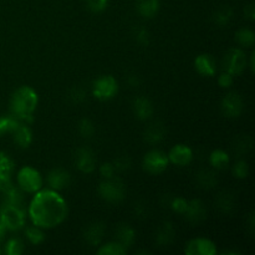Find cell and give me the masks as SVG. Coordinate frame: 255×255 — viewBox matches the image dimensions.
<instances>
[{
    "label": "cell",
    "mask_w": 255,
    "mask_h": 255,
    "mask_svg": "<svg viewBox=\"0 0 255 255\" xmlns=\"http://www.w3.org/2000/svg\"><path fill=\"white\" fill-rule=\"evenodd\" d=\"M32 224L42 229L60 226L67 217V203L54 189L37 191L29 206Z\"/></svg>",
    "instance_id": "cell-1"
},
{
    "label": "cell",
    "mask_w": 255,
    "mask_h": 255,
    "mask_svg": "<svg viewBox=\"0 0 255 255\" xmlns=\"http://www.w3.org/2000/svg\"><path fill=\"white\" fill-rule=\"evenodd\" d=\"M39 96L30 86H21L16 89L10 100V111L16 119L22 122H32V115L36 110Z\"/></svg>",
    "instance_id": "cell-2"
},
{
    "label": "cell",
    "mask_w": 255,
    "mask_h": 255,
    "mask_svg": "<svg viewBox=\"0 0 255 255\" xmlns=\"http://www.w3.org/2000/svg\"><path fill=\"white\" fill-rule=\"evenodd\" d=\"M0 222L6 228V231H20L25 226L24 209H22V207L4 203L0 208Z\"/></svg>",
    "instance_id": "cell-3"
},
{
    "label": "cell",
    "mask_w": 255,
    "mask_h": 255,
    "mask_svg": "<svg viewBox=\"0 0 255 255\" xmlns=\"http://www.w3.org/2000/svg\"><path fill=\"white\" fill-rule=\"evenodd\" d=\"M17 186L22 192L36 193L42 187V177L36 168L25 166L17 172Z\"/></svg>",
    "instance_id": "cell-4"
},
{
    "label": "cell",
    "mask_w": 255,
    "mask_h": 255,
    "mask_svg": "<svg viewBox=\"0 0 255 255\" xmlns=\"http://www.w3.org/2000/svg\"><path fill=\"white\" fill-rule=\"evenodd\" d=\"M119 91V82L111 75H102L92 84V94L100 101H109L114 99Z\"/></svg>",
    "instance_id": "cell-5"
},
{
    "label": "cell",
    "mask_w": 255,
    "mask_h": 255,
    "mask_svg": "<svg viewBox=\"0 0 255 255\" xmlns=\"http://www.w3.org/2000/svg\"><path fill=\"white\" fill-rule=\"evenodd\" d=\"M99 194L102 199H105L109 203H120L125 199L126 196V188L119 178H107L100 184Z\"/></svg>",
    "instance_id": "cell-6"
},
{
    "label": "cell",
    "mask_w": 255,
    "mask_h": 255,
    "mask_svg": "<svg viewBox=\"0 0 255 255\" xmlns=\"http://www.w3.org/2000/svg\"><path fill=\"white\" fill-rule=\"evenodd\" d=\"M169 161L164 152L158 149H152L143 157V168L151 174H159L166 171Z\"/></svg>",
    "instance_id": "cell-7"
},
{
    "label": "cell",
    "mask_w": 255,
    "mask_h": 255,
    "mask_svg": "<svg viewBox=\"0 0 255 255\" xmlns=\"http://www.w3.org/2000/svg\"><path fill=\"white\" fill-rule=\"evenodd\" d=\"M224 67L233 76L241 75L247 67L246 52L241 49H231L224 56Z\"/></svg>",
    "instance_id": "cell-8"
},
{
    "label": "cell",
    "mask_w": 255,
    "mask_h": 255,
    "mask_svg": "<svg viewBox=\"0 0 255 255\" xmlns=\"http://www.w3.org/2000/svg\"><path fill=\"white\" fill-rule=\"evenodd\" d=\"M222 112L224 116L229 117V119H234V117L241 116L244 109L243 99L237 92H229L223 97L221 104Z\"/></svg>",
    "instance_id": "cell-9"
},
{
    "label": "cell",
    "mask_w": 255,
    "mask_h": 255,
    "mask_svg": "<svg viewBox=\"0 0 255 255\" xmlns=\"http://www.w3.org/2000/svg\"><path fill=\"white\" fill-rule=\"evenodd\" d=\"M75 164L82 173H92L96 168V157L87 147L79 148L75 153Z\"/></svg>",
    "instance_id": "cell-10"
},
{
    "label": "cell",
    "mask_w": 255,
    "mask_h": 255,
    "mask_svg": "<svg viewBox=\"0 0 255 255\" xmlns=\"http://www.w3.org/2000/svg\"><path fill=\"white\" fill-rule=\"evenodd\" d=\"M216 253V244L207 238L192 239L186 247L187 255H214Z\"/></svg>",
    "instance_id": "cell-11"
},
{
    "label": "cell",
    "mask_w": 255,
    "mask_h": 255,
    "mask_svg": "<svg viewBox=\"0 0 255 255\" xmlns=\"http://www.w3.org/2000/svg\"><path fill=\"white\" fill-rule=\"evenodd\" d=\"M167 157H168V161L176 164V166L184 167L188 166L192 162V159H193V152L186 144H176L174 147H172L169 153L167 154Z\"/></svg>",
    "instance_id": "cell-12"
},
{
    "label": "cell",
    "mask_w": 255,
    "mask_h": 255,
    "mask_svg": "<svg viewBox=\"0 0 255 255\" xmlns=\"http://www.w3.org/2000/svg\"><path fill=\"white\" fill-rule=\"evenodd\" d=\"M47 184H49L50 189L54 191H62V189L67 188L71 182V177L70 173L64 168H54L49 172L47 174Z\"/></svg>",
    "instance_id": "cell-13"
},
{
    "label": "cell",
    "mask_w": 255,
    "mask_h": 255,
    "mask_svg": "<svg viewBox=\"0 0 255 255\" xmlns=\"http://www.w3.org/2000/svg\"><path fill=\"white\" fill-rule=\"evenodd\" d=\"M184 216L188 219V222L193 224H198L203 222L207 217V209L203 202L201 199H192L188 202Z\"/></svg>",
    "instance_id": "cell-14"
},
{
    "label": "cell",
    "mask_w": 255,
    "mask_h": 255,
    "mask_svg": "<svg viewBox=\"0 0 255 255\" xmlns=\"http://www.w3.org/2000/svg\"><path fill=\"white\" fill-rule=\"evenodd\" d=\"M106 227L102 222H94L89 224L84 232V238L90 246H99L105 236Z\"/></svg>",
    "instance_id": "cell-15"
},
{
    "label": "cell",
    "mask_w": 255,
    "mask_h": 255,
    "mask_svg": "<svg viewBox=\"0 0 255 255\" xmlns=\"http://www.w3.org/2000/svg\"><path fill=\"white\" fill-rule=\"evenodd\" d=\"M194 66H196L198 74L203 75V76H213L217 71L216 60L209 54L198 55L194 60Z\"/></svg>",
    "instance_id": "cell-16"
},
{
    "label": "cell",
    "mask_w": 255,
    "mask_h": 255,
    "mask_svg": "<svg viewBox=\"0 0 255 255\" xmlns=\"http://www.w3.org/2000/svg\"><path fill=\"white\" fill-rule=\"evenodd\" d=\"M12 138H14V142L21 148H27V147L31 144L32 142V132L31 129L29 128L27 124H24V122H20L16 126V128L11 132Z\"/></svg>",
    "instance_id": "cell-17"
},
{
    "label": "cell",
    "mask_w": 255,
    "mask_h": 255,
    "mask_svg": "<svg viewBox=\"0 0 255 255\" xmlns=\"http://www.w3.org/2000/svg\"><path fill=\"white\" fill-rule=\"evenodd\" d=\"M133 110L136 117L138 120H141V121L149 120L152 117V115H153V105L144 96H139L134 100Z\"/></svg>",
    "instance_id": "cell-18"
},
{
    "label": "cell",
    "mask_w": 255,
    "mask_h": 255,
    "mask_svg": "<svg viewBox=\"0 0 255 255\" xmlns=\"http://www.w3.org/2000/svg\"><path fill=\"white\" fill-rule=\"evenodd\" d=\"M161 0H137L136 7L141 16L146 19H152L158 14Z\"/></svg>",
    "instance_id": "cell-19"
},
{
    "label": "cell",
    "mask_w": 255,
    "mask_h": 255,
    "mask_svg": "<svg viewBox=\"0 0 255 255\" xmlns=\"http://www.w3.org/2000/svg\"><path fill=\"white\" fill-rule=\"evenodd\" d=\"M116 239L121 246H124L127 249L136 241V232L128 224H119L116 228Z\"/></svg>",
    "instance_id": "cell-20"
},
{
    "label": "cell",
    "mask_w": 255,
    "mask_h": 255,
    "mask_svg": "<svg viewBox=\"0 0 255 255\" xmlns=\"http://www.w3.org/2000/svg\"><path fill=\"white\" fill-rule=\"evenodd\" d=\"M166 136V128L161 122H153L144 131V141L149 144H157Z\"/></svg>",
    "instance_id": "cell-21"
},
{
    "label": "cell",
    "mask_w": 255,
    "mask_h": 255,
    "mask_svg": "<svg viewBox=\"0 0 255 255\" xmlns=\"http://www.w3.org/2000/svg\"><path fill=\"white\" fill-rule=\"evenodd\" d=\"M174 236H176V232H174L173 226H172L171 222H164L161 227L158 228L156 234V242L159 246L164 247L168 246L173 242Z\"/></svg>",
    "instance_id": "cell-22"
},
{
    "label": "cell",
    "mask_w": 255,
    "mask_h": 255,
    "mask_svg": "<svg viewBox=\"0 0 255 255\" xmlns=\"http://www.w3.org/2000/svg\"><path fill=\"white\" fill-rule=\"evenodd\" d=\"M216 206L222 213L231 214L236 208V201H234L233 194L229 192H222L218 194L216 201Z\"/></svg>",
    "instance_id": "cell-23"
},
{
    "label": "cell",
    "mask_w": 255,
    "mask_h": 255,
    "mask_svg": "<svg viewBox=\"0 0 255 255\" xmlns=\"http://www.w3.org/2000/svg\"><path fill=\"white\" fill-rule=\"evenodd\" d=\"M196 182L201 188L203 189H212L217 184L216 173L208 169H202L196 174Z\"/></svg>",
    "instance_id": "cell-24"
},
{
    "label": "cell",
    "mask_w": 255,
    "mask_h": 255,
    "mask_svg": "<svg viewBox=\"0 0 255 255\" xmlns=\"http://www.w3.org/2000/svg\"><path fill=\"white\" fill-rule=\"evenodd\" d=\"M209 163L216 169H224L229 164V156L223 149H214L209 156Z\"/></svg>",
    "instance_id": "cell-25"
},
{
    "label": "cell",
    "mask_w": 255,
    "mask_h": 255,
    "mask_svg": "<svg viewBox=\"0 0 255 255\" xmlns=\"http://www.w3.org/2000/svg\"><path fill=\"white\" fill-rule=\"evenodd\" d=\"M236 40L242 46L252 47L255 44V34L253 30L248 29V27H243V29H239L236 32Z\"/></svg>",
    "instance_id": "cell-26"
},
{
    "label": "cell",
    "mask_w": 255,
    "mask_h": 255,
    "mask_svg": "<svg viewBox=\"0 0 255 255\" xmlns=\"http://www.w3.org/2000/svg\"><path fill=\"white\" fill-rule=\"evenodd\" d=\"M5 196V203L12 204V206L22 207V202H24V196H22V191L20 188L11 186L7 191L4 192Z\"/></svg>",
    "instance_id": "cell-27"
},
{
    "label": "cell",
    "mask_w": 255,
    "mask_h": 255,
    "mask_svg": "<svg viewBox=\"0 0 255 255\" xmlns=\"http://www.w3.org/2000/svg\"><path fill=\"white\" fill-rule=\"evenodd\" d=\"M232 16H233V10L229 6H222L221 9H218L216 11L213 16L214 24H217L218 26L224 27L231 22Z\"/></svg>",
    "instance_id": "cell-28"
},
{
    "label": "cell",
    "mask_w": 255,
    "mask_h": 255,
    "mask_svg": "<svg viewBox=\"0 0 255 255\" xmlns=\"http://www.w3.org/2000/svg\"><path fill=\"white\" fill-rule=\"evenodd\" d=\"M20 122L21 121L19 119H16L14 115L0 116V136H2L5 133H11Z\"/></svg>",
    "instance_id": "cell-29"
},
{
    "label": "cell",
    "mask_w": 255,
    "mask_h": 255,
    "mask_svg": "<svg viewBox=\"0 0 255 255\" xmlns=\"http://www.w3.org/2000/svg\"><path fill=\"white\" fill-rule=\"evenodd\" d=\"M127 249L124 246L119 243V242H111L101 246V248L97 251L99 255H124L126 254Z\"/></svg>",
    "instance_id": "cell-30"
},
{
    "label": "cell",
    "mask_w": 255,
    "mask_h": 255,
    "mask_svg": "<svg viewBox=\"0 0 255 255\" xmlns=\"http://www.w3.org/2000/svg\"><path fill=\"white\" fill-rule=\"evenodd\" d=\"M14 171V162L4 152H0V178H10Z\"/></svg>",
    "instance_id": "cell-31"
},
{
    "label": "cell",
    "mask_w": 255,
    "mask_h": 255,
    "mask_svg": "<svg viewBox=\"0 0 255 255\" xmlns=\"http://www.w3.org/2000/svg\"><path fill=\"white\" fill-rule=\"evenodd\" d=\"M25 236H26L27 241L31 244H34V246H39L40 243L45 241V234L42 232V228L35 226V224L27 227L26 231H25Z\"/></svg>",
    "instance_id": "cell-32"
},
{
    "label": "cell",
    "mask_w": 255,
    "mask_h": 255,
    "mask_svg": "<svg viewBox=\"0 0 255 255\" xmlns=\"http://www.w3.org/2000/svg\"><path fill=\"white\" fill-rule=\"evenodd\" d=\"M253 146V139L249 136H241L236 139V143H234V151L239 154V156H243V154L248 153L252 149Z\"/></svg>",
    "instance_id": "cell-33"
},
{
    "label": "cell",
    "mask_w": 255,
    "mask_h": 255,
    "mask_svg": "<svg viewBox=\"0 0 255 255\" xmlns=\"http://www.w3.org/2000/svg\"><path fill=\"white\" fill-rule=\"evenodd\" d=\"M24 252V243L21 242V239L14 238L9 239L6 242V246H5V253L7 255H20Z\"/></svg>",
    "instance_id": "cell-34"
},
{
    "label": "cell",
    "mask_w": 255,
    "mask_h": 255,
    "mask_svg": "<svg viewBox=\"0 0 255 255\" xmlns=\"http://www.w3.org/2000/svg\"><path fill=\"white\" fill-rule=\"evenodd\" d=\"M77 128H79V133L81 134L84 138H91L95 133V125L90 119H82L81 121L79 122Z\"/></svg>",
    "instance_id": "cell-35"
},
{
    "label": "cell",
    "mask_w": 255,
    "mask_h": 255,
    "mask_svg": "<svg viewBox=\"0 0 255 255\" xmlns=\"http://www.w3.org/2000/svg\"><path fill=\"white\" fill-rule=\"evenodd\" d=\"M134 39L142 46H148L149 41H151V34L146 27L136 26L134 27Z\"/></svg>",
    "instance_id": "cell-36"
},
{
    "label": "cell",
    "mask_w": 255,
    "mask_h": 255,
    "mask_svg": "<svg viewBox=\"0 0 255 255\" xmlns=\"http://www.w3.org/2000/svg\"><path fill=\"white\" fill-rule=\"evenodd\" d=\"M232 171H233L234 177H237V178L239 179H243L248 177L249 166L246 161H238L237 163H234L233 169H232Z\"/></svg>",
    "instance_id": "cell-37"
},
{
    "label": "cell",
    "mask_w": 255,
    "mask_h": 255,
    "mask_svg": "<svg viewBox=\"0 0 255 255\" xmlns=\"http://www.w3.org/2000/svg\"><path fill=\"white\" fill-rule=\"evenodd\" d=\"M114 168L116 172H125L131 167V158L128 156H119L114 161Z\"/></svg>",
    "instance_id": "cell-38"
},
{
    "label": "cell",
    "mask_w": 255,
    "mask_h": 255,
    "mask_svg": "<svg viewBox=\"0 0 255 255\" xmlns=\"http://www.w3.org/2000/svg\"><path fill=\"white\" fill-rule=\"evenodd\" d=\"M86 4L90 11L99 14V12L106 10L107 5H109V0H87Z\"/></svg>",
    "instance_id": "cell-39"
},
{
    "label": "cell",
    "mask_w": 255,
    "mask_h": 255,
    "mask_svg": "<svg viewBox=\"0 0 255 255\" xmlns=\"http://www.w3.org/2000/svg\"><path fill=\"white\" fill-rule=\"evenodd\" d=\"M69 97L70 100H71L72 104L80 105L86 100V91H85L82 87H74V89L70 91Z\"/></svg>",
    "instance_id": "cell-40"
},
{
    "label": "cell",
    "mask_w": 255,
    "mask_h": 255,
    "mask_svg": "<svg viewBox=\"0 0 255 255\" xmlns=\"http://www.w3.org/2000/svg\"><path fill=\"white\" fill-rule=\"evenodd\" d=\"M187 207H188V201H186V199L182 198V197H176V198L172 199L171 208L173 209L174 212H177V213L184 214Z\"/></svg>",
    "instance_id": "cell-41"
},
{
    "label": "cell",
    "mask_w": 255,
    "mask_h": 255,
    "mask_svg": "<svg viewBox=\"0 0 255 255\" xmlns=\"http://www.w3.org/2000/svg\"><path fill=\"white\" fill-rule=\"evenodd\" d=\"M233 75L229 74V72H223V74L221 75V76L218 77V84L221 87H224V89H227V87H231L232 85H233Z\"/></svg>",
    "instance_id": "cell-42"
},
{
    "label": "cell",
    "mask_w": 255,
    "mask_h": 255,
    "mask_svg": "<svg viewBox=\"0 0 255 255\" xmlns=\"http://www.w3.org/2000/svg\"><path fill=\"white\" fill-rule=\"evenodd\" d=\"M115 172L116 171H115L114 164L112 163H104L101 166V168H100V173H101V176L104 177L105 179L115 177Z\"/></svg>",
    "instance_id": "cell-43"
},
{
    "label": "cell",
    "mask_w": 255,
    "mask_h": 255,
    "mask_svg": "<svg viewBox=\"0 0 255 255\" xmlns=\"http://www.w3.org/2000/svg\"><path fill=\"white\" fill-rule=\"evenodd\" d=\"M244 16H246V19L253 21V20L255 19L254 4H248L246 7H244Z\"/></svg>",
    "instance_id": "cell-44"
},
{
    "label": "cell",
    "mask_w": 255,
    "mask_h": 255,
    "mask_svg": "<svg viewBox=\"0 0 255 255\" xmlns=\"http://www.w3.org/2000/svg\"><path fill=\"white\" fill-rule=\"evenodd\" d=\"M134 211H136V214L138 217H147V211H146V207L144 206H136L134 207Z\"/></svg>",
    "instance_id": "cell-45"
},
{
    "label": "cell",
    "mask_w": 255,
    "mask_h": 255,
    "mask_svg": "<svg viewBox=\"0 0 255 255\" xmlns=\"http://www.w3.org/2000/svg\"><path fill=\"white\" fill-rule=\"evenodd\" d=\"M128 84L131 85L132 87H137L139 85V77L137 75H131L128 77Z\"/></svg>",
    "instance_id": "cell-46"
},
{
    "label": "cell",
    "mask_w": 255,
    "mask_h": 255,
    "mask_svg": "<svg viewBox=\"0 0 255 255\" xmlns=\"http://www.w3.org/2000/svg\"><path fill=\"white\" fill-rule=\"evenodd\" d=\"M5 234H6V228H5V227L2 226L1 222H0V243H1V242L4 241Z\"/></svg>",
    "instance_id": "cell-47"
},
{
    "label": "cell",
    "mask_w": 255,
    "mask_h": 255,
    "mask_svg": "<svg viewBox=\"0 0 255 255\" xmlns=\"http://www.w3.org/2000/svg\"><path fill=\"white\" fill-rule=\"evenodd\" d=\"M254 57H255V52H252V56H251V64H249V67H251L252 72L254 71Z\"/></svg>",
    "instance_id": "cell-48"
},
{
    "label": "cell",
    "mask_w": 255,
    "mask_h": 255,
    "mask_svg": "<svg viewBox=\"0 0 255 255\" xmlns=\"http://www.w3.org/2000/svg\"><path fill=\"white\" fill-rule=\"evenodd\" d=\"M0 254H1V249H0Z\"/></svg>",
    "instance_id": "cell-49"
}]
</instances>
